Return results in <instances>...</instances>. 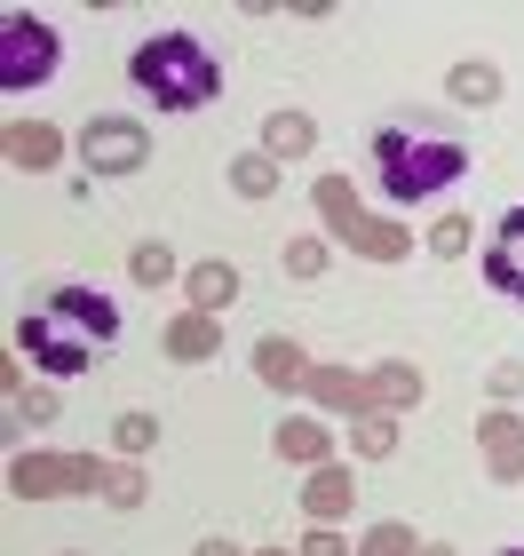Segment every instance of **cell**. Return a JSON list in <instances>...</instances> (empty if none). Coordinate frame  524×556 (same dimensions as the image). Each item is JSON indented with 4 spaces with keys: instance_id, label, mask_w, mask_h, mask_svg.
<instances>
[{
    "instance_id": "1",
    "label": "cell",
    "mask_w": 524,
    "mask_h": 556,
    "mask_svg": "<svg viewBox=\"0 0 524 556\" xmlns=\"http://www.w3.org/2000/svg\"><path fill=\"white\" fill-rule=\"evenodd\" d=\"M16 350L40 374L72 382V374H88L95 358H112V350H119V302L95 294V287H56L33 318L16 326Z\"/></svg>"
},
{
    "instance_id": "2",
    "label": "cell",
    "mask_w": 524,
    "mask_h": 556,
    "mask_svg": "<svg viewBox=\"0 0 524 556\" xmlns=\"http://www.w3.org/2000/svg\"><path fill=\"white\" fill-rule=\"evenodd\" d=\"M128 88H136L152 112H207L215 96H222V64H215L207 40L159 33V40H143L136 56H128Z\"/></svg>"
},
{
    "instance_id": "3",
    "label": "cell",
    "mask_w": 524,
    "mask_h": 556,
    "mask_svg": "<svg viewBox=\"0 0 524 556\" xmlns=\"http://www.w3.org/2000/svg\"><path fill=\"white\" fill-rule=\"evenodd\" d=\"M373 175L397 207H421V199L453 191L469 175V143L461 136H421V128H382L373 136Z\"/></svg>"
},
{
    "instance_id": "4",
    "label": "cell",
    "mask_w": 524,
    "mask_h": 556,
    "mask_svg": "<svg viewBox=\"0 0 524 556\" xmlns=\"http://www.w3.org/2000/svg\"><path fill=\"white\" fill-rule=\"evenodd\" d=\"M56 64H64V40L48 33L40 16H24V9L0 16V88H9V96L48 88V80H56Z\"/></svg>"
},
{
    "instance_id": "5",
    "label": "cell",
    "mask_w": 524,
    "mask_h": 556,
    "mask_svg": "<svg viewBox=\"0 0 524 556\" xmlns=\"http://www.w3.org/2000/svg\"><path fill=\"white\" fill-rule=\"evenodd\" d=\"M318 215H327V223H334V239H342V247H358L366 263H397V255L413 247V231H406V223L366 215V207H358V191H349L342 175H327V184H318Z\"/></svg>"
},
{
    "instance_id": "6",
    "label": "cell",
    "mask_w": 524,
    "mask_h": 556,
    "mask_svg": "<svg viewBox=\"0 0 524 556\" xmlns=\"http://www.w3.org/2000/svg\"><path fill=\"white\" fill-rule=\"evenodd\" d=\"M9 485L24 501H72V493H104L112 469L95 462V453H24V462L9 469Z\"/></svg>"
},
{
    "instance_id": "7",
    "label": "cell",
    "mask_w": 524,
    "mask_h": 556,
    "mask_svg": "<svg viewBox=\"0 0 524 556\" xmlns=\"http://www.w3.org/2000/svg\"><path fill=\"white\" fill-rule=\"evenodd\" d=\"M80 160H88V175H136L143 160H152V136H143L136 119H88L80 128Z\"/></svg>"
},
{
    "instance_id": "8",
    "label": "cell",
    "mask_w": 524,
    "mask_h": 556,
    "mask_svg": "<svg viewBox=\"0 0 524 556\" xmlns=\"http://www.w3.org/2000/svg\"><path fill=\"white\" fill-rule=\"evenodd\" d=\"M485 287H501L509 302H524V207H509L485 239Z\"/></svg>"
},
{
    "instance_id": "9",
    "label": "cell",
    "mask_w": 524,
    "mask_h": 556,
    "mask_svg": "<svg viewBox=\"0 0 524 556\" xmlns=\"http://www.w3.org/2000/svg\"><path fill=\"white\" fill-rule=\"evenodd\" d=\"M477 438H485L493 477H501V485H524V421H516V414H485Z\"/></svg>"
},
{
    "instance_id": "10",
    "label": "cell",
    "mask_w": 524,
    "mask_h": 556,
    "mask_svg": "<svg viewBox=\"0 0 524 556\" xmlns=\"http://www.w3.org/2000/svg\"><path fill=\"white\" fill-rule=\"evenodd\" d=\"M222 350V326L207 311H183V318H167V358H215Z\"/></svg>"
},
{
    "instance_id": "11",
    "label": "cell",
    "mask_w": 524,
    "mask_h": 556,
    "mask_svg": "<svg viewBox=\"0 0 524 556\" xmlns=\"http://www.w3.org/2000/svg\"><path fill=\"white\" fill-rule=\"evenodd\" d=\"M255 374H263L270 390H294V382H310V358L286 334H270V342H255Z\"/></svg>"
},
{
    "instance_id": "12",
    "label": "cell",
    "mask_w": 524,
    "mask_h": 556,
    "mask_svg": "<svg viewBox=\"0 0 524 556\" xmlns=\"http://www.w3.org/2000/svg\"><path fill=\"white\" fill-rule=\"evenodd\" d=\"M231 302H239V270L231 263H199L191 270V311L215 318V311H231Z\"/></svg>"
},
{
    "instance_id": "13",
    "label": "cell",
    "mask_w": 524,
    "mask_h": 556,
    "mask_svg": "<svg viewBox=\"0 0 524 556\" xmlns=\"http://www.w3.org/2000/svg\"><path fill=\"white\" fill-rule=\"evenodd\" d=\"M349 501H358V493H349V469H327V462H318V477H310V493H303V509H310L318 525H334V517L349 509Z\"/></svg>"
},
{
    "instance_id": "14",
    "label": "cell",
    "mask_w": 524,
    "mask_h": 556,
    "mask_svg": "<svg viewBox=\"0 0 524 556\" xmlns=\"http://www.w3.org/2000/svg\"><path fill=\"white\" fill-rule=\"evenodd\" d=\"M56 151H64V136L48 128V119H40V128H33V119L9 128V160H16V167H56Z\"/></svg>"
},
{
    "instance_id": "15",
    "label": "cell",
    "mask_w": 524,
    "mask_h": 556,
    "mask_svg": "<svg viewBox=\"0 0 524 556\" xmlns=\"http://www.w3.org/2000/svg\"><path fill=\"white\" fill-rule=\"evenodd\" d=\"M270 445H279L286 453V462H327V421H279V438H270Z\"/></svg>"
},
{
    "instance_id": "16",
    "label": "cell",
    "mask_w": 524,
    "mask_h": 556,
    "mask_svg": "<svg viewBox=\"0 0 524 556\" xmlns=\"http://www.w3.org/2000/svg\"><path fill=\"white\" fill-rule=\"evenodd\" d=\"M445 88H453V104H501V72L493 64H453Z\"/></svg>"
},
{
    "instance_id": "17",
    "label": "cell",
    "mask_w": 524,
    "mask_h": 556,
    "mask_svg": "<svg viewBox=\"0 0 524 556\" xmlns=\"http://www.w3.org/2000/svg\"><path fill=\"white\" fill-rule=\"evenodd\" d=\"M231 184L246 199H270V191H279V160H270V151H246V160H231Z\"/></svg>"
},
{
    "instance_id": "18",
    "label": "cell",
    "mask_w": 524,
    "mask_h": 556,
    "mask_svg": "<svg viewBox=\"0 0 524 556\" xmlns=\"http://www.w3.org/2000/svg\"><path fill=\"white\" fill-rule=\"evenodd\" d=\"M310 143H318V128H310L303 112H279V119H270V160H286V151H310Z\"/></svg>"
},
{
    "instance_id": "19",
    "label": "cell",
    "mask_w": 524,
    "mask_h": 556,
    "mask_svg": "<svg viewBox=\"0 0 524 556\" xmlns=\"http://www.w3.org/2000/svg\"><path fill=\"white\" fill-rule=\"evenodd\" d=\"M128 270H136V287H167V278H175V255H167L159 239H143L136 255H128Z\"/></svg>"
},
{
    "instance_id": "20",
    "label": "cell",
    "mask_w": 524,
    "mask_h": 556,
    "mask_svg": "<svg viewBox=\"0 0 524 556\" xmlns=\"http://www.w3.org/2000/svg\"><path fill=\"white\" fill-rule=\"evenodd\" d=\"M358 556H421V541L406 533V525H373V533L358 541Z\"/></svg>"
},
{
    "instance_id": "21",
    "label": "cell",
    "mask_w": 524,
    "mask_h": 556,
    "mask_svg": "<svg viewBox=\"0 0 524 556\" xmlns=\"http://www.w3.org/2000/svg\"><path fill=\"white\" fill-rule=\"evenodd\" d=\"M349 438H358V453H366V462H382V453L397 445V421H389V414H366L358 429H349Z\"/></svg>"
},
{
    "instance_id": "22",
    "label": "cell",
    "mask_w": 524,
    "mask_h": 556,
    "mask_svg": "<svg viewBox=\"0 0 524 556\" xmlns=\"http://www.w3.org/2000/svg\"><path fill=\"white\" fill-rule=\"evenodd\" d=\"M152 438H159V421H152V414H119V429H112V445H119V453H152Z\"/></svg>"
},
{
    "instance_id": "23",
    "label": "cell",
    "mask_w": 524,
    "mask_h": 556,
    "mask_svg": "<svg viewBox=\"0 0 524 556\" xmlns=\"http://www.w3.org/2000/svg\"><path fill=\"white\" fill-rule=\"evenodd\" d=\"M430 255H445V263H453V255H469V223H461V215H445L437 231H430Z\"/></svg>"
},
{
    "instance_id": "24",
    "label": "cell",
    "mask_w": 524,
    "mask_h": 556,
    "mask_svg": "<svg viewBox=\"0 0 524 556\" xmlns=\"http://www.w3.org/2000/svg\"><path fill=\"white\" fill-rule=\"evenodd\" d=\"M286 270L294 278H318V270H327V247H318V239H286Z\"/></svg>"
},
{
    "instance_id": "25",
    "label": "cell",
    "mask_w": 524,
    "mask_h": 556,
    "mask_svg": "<svg viewBox=\"0 0 524 556\" xmlns=\"http://www.w3.org/2000/svg\"><path fill=\"white\" fill-rule=\"evenodd\" d=\"M104 501H112V509H136V501H143V469H112Z\"/></svg>"
},
{
    "instance_id": "26",
    "label": "cell",
    "mask_w": 524,
    "mask_h": 556,
    "mask_svg": "<svg viewBox=\"0 0 524 556\" xmlns=\"http://www.w3.org/2000/svg\"><path fill=\"white\" fill-rule=\"evenodd\" d=\"M16 414L24 421H56V390H16Z\"/></svg>"
},
{
    "instance_id": "27",
    "label": "cell",
    "mask_w": 524,
    "mask_h": 556,
    "mask_svg": "<svg viewBox=\"0 0 524 556\" xmlns=\"http://www.w3.org/2000/svg\"><path fill=\"white\" fill-rule=\"evenodd\" d=\"M303 556H349V548H342V541H334V533H327V525H318V533H310V541H303Z\"/></svg>"
},
{
    "instance_id": "28",
    "label": "cell",
    "mask_w": 524,
    "mask_h": 556,
    "mask_svg": "<svg viewBox=\"0 0 524 556\" xmlns=\"http://www.w3.org/2000/svg\"><path fill=\"white\" fill-rule=\"evenodd\" d=\"M199 556H239L231 541H199Z\"/></svg>"
},
{
    "instance_id": "29",
    "label": "cell",
    "mask_w": 524,
    "mask_h": 556,
    "mask_svg": "<svg viewBox=\"0 0 524 556\" xmlns=\"http://www.w3.org/2000/svg\"><path fill=\"white\" fill-rule=\"evenodd\" d=\"M421 556H453V548H421Z\"/></svg>"
},
{
    "instance_id": "30",
    "label": "cell",
    "mask_w": 524,
    "mask_h": 556,
    "mask_svg": "<svg viewBox=\"0 0 524 556\" xmlns=\"http://www.w3.org/2000/svg\"><path fill=\"white\" fill-rule=\"evenodd\" d=\"M501 556H524V548H501Z\"/></svg>"
},
{
    "instance_id": "31",
    "label": "cell",
    "mask_w": 524,
    "mask_h": 556,
    "mask_svg": "<svg viewBox=\"0 0 524 556\" xmlns=\"http://www.w3.org/2000/svg\"><path fill=\"white\" fill-rule=\"evenodd\" d=\"M263 556H279V548H263Z\"/></svg>"
}]
</instances>
